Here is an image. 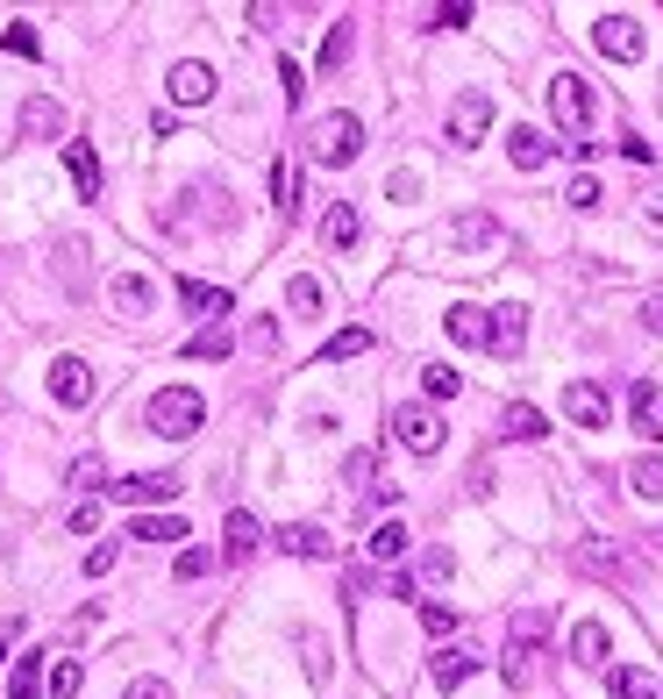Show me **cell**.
I'll return each mask as SVG.
<instances>
[{"instance_id":"1","label":"cell","mask_w":663,"mask_h":699,"mask_svg":"<svg viewBox=\"0 0 663 699\" xmlns=\"http://www.w3.org/2000/svg\"><path fill=\"white\" fill-rule=\"evenodd\" d=\"M550 115H556V129H564L570 136V158H593V86H585L578 79V72H556V79H550Z\"/></svg>"},{"instance_id":"2","label":"cell","mask_w":663,"mask_h":699,"mask_svg":"<svg viewBox=\"0 0 663 699\" xmlns=\"http://www.w3.org/2000/svg\"><path fill=\"white\" fill-rule=\"evenodd\" d=\"M150 435H164V443H186V435H200V421H207V400L193 386H164L157 400H150Z\"/></svg>"},{"instance_id":"3","label":"cell","mask_w":663,"mask_h":699,"mask_svg":"<svg viewBox=\"0 0 663 699\" xmlns=\"http://www.w3.org/2000/svg\"><path fill=\"white\" fill-rule=\"evenodd\" d=\"M307 150H314V164L343 172V164H357V150H365V121H357L350 108H343V115H322V121L307 129Z\"/></svg>"},{"instance_id":"4","label":"cell","mask_w":663,"mask_h":699,"mask_svg":"<svg viewBox=\"0 0 663 699\" xmlns=\"http://www.w3.org/2000/svg\"><path fill=\"white\" fill-rule=\"evenodd\" d=\"M393 435L414 450V458H435V450H443V415L421 407V400H406V407H393Z\"/></svg>"},{"instance_id":"5","label":"cell","mask_w":663,"mask_h":699,"mask_svg":"<svg viewBox=\"0 0 663 699\" xmlns=\"http://www.w3.org/2000/svg\"><path fill=\"white\" fill-rule=\"evenodd\" d=\"M443 243H449L457 257H486V250H500V222H492L486 207H471V215H457V222L443 229Z\"/></svg>"},{"instance_id":"6","label":"cell","mask_w":663,"mask_h":699,"mask_svg":"<svg viewBox=\"0 0 663 699\" xmlns=\"http://www.w3.org/2000/svg\"><path fill=\"white\" fill-rule=\"evenodd\" d=\"M486 350H500V357H521V350H529V308H521V300L486 308Z\"/></svg>"},{"instance_id":"7","label":"cell","mask_w":663,"mask_h":699,"mask_svg":"<svg viewBox=\"0 0 663 699\" xmlns=\"http://www.w3.org/2000/svg\"><path fill=\"white\" fill-rule=\"evenodd\" d=\"M593 43L613 57V65H635V57H642V22H635V14H599Z\"/></svg>"},{"instance_id":"8","label":"cell","mask_w":663,"mask_h":699,"mask_svg":"<svg viewBox=\"0 0 663 699\" xmlns=\"http://www.w3.org/2000/svg\"><path fill=\"white\" fill-rule=\"evenodd\" d=\"M164 94H172L178 108H207V100H215V65H200V57L172 65V72H164Z\"/></svg>"},{"instance_id":"9","label":"cell","mask_w":663,"mask_h":699,"mask_svg":"<svg viewBox=\"0 0 663 699\" xmlns=\"http://www.w3.org/2000/svg\"><path fill=\"white\" fill-rule=\"evenodd\" d=\"M564 415L578 421V429H607V421H613L607 386H593V378H570V386H564Z\"/></svg>"},{"instance_id":"10","label":"cell","mask_w":663,"mask_h":699,"mask_svg":"<svg viewBox=\"0 0 663 699\" xmlns=\"http://www.w3.org/2000/svg\"><path fill=\"white\" fill-rule=\"evenodd\" d=\"M486 129H492V94H478V86H471V94L449 100V143H478Z\"/></svg>"},{"instance_id":"11","label":"cell","mask_w":663,"mask_h":699,"mask_svg":"<svg viewBox=\"0 0 663 699\" xmlns=\"http://www.w3.org/2000/svg\"><path fill=\"white\" fill-rule=\"evenodd\" d=\"M51 400L57 407H86L94 400V364L86 357H57L51 364Z\"/></svg>"},{"instance_id":"12","label":"cell","mask_w":663,"mask_h":699,"mask_svg":"<svg viewBox=\"0 0 663 699\" xmlns=\"http://www.w3.org/2000/svg\"><path fill=\"white\" fill-rule=\"evenodd\" d=\"M628 421H635L642 443H663V392H656V378H635V386H628Z\"/></svg>"},{"instance_id":"13","label":"cell","mask_w":663,"mask_h":699,"mask_svg":"<svg viewBox=\"0 0 663 699\" xmlns=\"http://www.w3.org/2000/svg\"><path fill=\"white\" fill-rule=\"evenodd\" d=\"M258 542H264V521H258L250 507H229V521H221V557H229V564H243Z\"/></svg>"},{"instance_id":"14","label":"cell","mask_w":663,"mask_h":699,"mask_svg":"<svg viewBox=\"0 0 663 699\" xmlns=\"http://www.w3.org/2000/svg\"><path fill=\"white\" fill-rule=\"evenodd\" d=\"M22 136L29 143H57V136H65V108H57L51 94H29L22 100Z\"/></svg>"},{"instance_id":"15","label":"cell","mask_w":663,"mask_h":699,"mask_svg":"<svg viewBox=\"0 0 663 699\" xmlns=\"http://www.w3.org/2000/svg\"><path fill=\"white\" fill-rule=\"evenodd\" d=\"M115 499H129V507H150V499H172L178 493V478L172 471H135V478H122V485H108Z\"/></svg>"},{"instance_id":"16","label":"cell","mask_w":663,"mask_h":699,"mask_svg":"<svg viewBox=\"0 0 663 699\" xmlns=\"http://www.w3.org/2000/svg\"><path fill=\"white\" fill-rule=\"evenodd\" d=\"M507 158L521 164V172H542V164L556 158V143L542 129H529V121H521V129H507Z\"/></svg>"},{"instance_id":"17","label":"cell","mask_w":663,"mask_h":699,"mask_svg":"<svg viewBox=\"0 0 663 699\" xmlns=\"http://www.w3.org/2000/svg\"><path fill=\"white\" fill-rule=\"evenodd\" d=\"M279 550H285V557H307V564H314V557H336V542H328V528H314V521H285V528H279Z\"/></svg>"},{"instance_id":"18","label":"cell","mask_w":663,"mask_h":699,"mask_svg":"<svg viewBox=\"0 0 663 699\" xmlns=\"http://www.w3.org/2000/svg\"><path fill=\"white\" fill-rule=\"evenodd\" d=\"M65 164H72V186H79V201H100V193H108V179H100L94 143H65Z\"/></svg>"},{"instance_id":"19","label":"cell","mask_w":663,"mask_h":699,"mask_svg":"<svg viewBox=\"0 0 663 699\" xmlns=\"http://www.w3.org/2000/svg\"><path fill=\"white\" fill-rule=\"evenodd\" d=\"M178 308H193V314H207V322H221L236 300L221 293V286H207V279H178Z\"/></svg>"},{"instance_id":"20","label":"cell","mask_w":663,"mask_h":699,"mask_svg":"<svg viewBox=\"0 0 663 699\" xmlns=\"http://www.w3.org/2000/svg\"><path fill=\"white\" fill-rule=\"evenodd\" d=\"M607 649H613V635L599 628V621H578V628H570V664L599 671V664H607Z\"/></svg>"},{"instance_id":"21","label":"cell","mask_w":663,"mask_h":699,"mask_svg":"<svg viewBox=\"0 0 663 699\" xmlns=\"http://www.w3.org/2000/svg\"><path fill=\"white\" fill-rule=\"evenodd\" d=\"M478 671V657H471V649H435V664H428V678H435V692H457L464 686V678H471Z\"/></svg>"},{"instance_id":"22","label":"cell","mask_w":663,"mask_h":699,"mask_svg":"<svg viewBox=\"0 0 663 699\" xmlns=\"http://www.w3.org/2000/svg\"><path fill=\"white\" fill-rule=\"evenodd\" d=\"M500 435H507V443H542V435H550V421H542V407L514 400V407L500 415Z\"/></svg>"},{"instance_id":"23","label":"cell","mask_w":663,"mask_h":699,"mask_svg":"<svg viewBox=\"0 0 663 699\" xmlns=\"http://www.w3.org/2000/svg\"><path fill=\"white\" fill-rule=\"evenodd\" d=\"M357 236H365L357 207H350V201H336V207L322 215V243H328V250H357Z\"/></svg>"},{"instance_id":"24","label":"cell","mask_w":663,"mask_h":699,"mask_svg":"<svg viewBox=\"0 0 663 699\" xmlns=\"http://www.w3.org/2000/svg\"><path fill=\"white\" fill-rule=\"evenodd\" d=\"M271 207H279V222L300 215V164H293V158L271 164Z\"/></svg>"},{"instance_id":"25","label":"cell","mask_w":663,"mask_h":699,"mask_svg":"<svg viewBox=\"0 0 663 699\" xmlns=\"http://www.w3.org/2000/svg\"><path fill=\"white\" fill-rule=\"evenodd\" d=\"M443 329H449V343H471V350H486V308H471V300H457V308L443 314Z\"/></svg>"},{"instance_id":"26","label":"cell","mask_w":663,"mask_h":699,"mask_svg":"<svg viewBox=\"0 0 663 699\" xmlns=\"http://www.w3.org/2000/svg\"><path fill=\"white\" fill-rule=\"evenodd\" d=\"M607 692H613V699H663V686L642 671V664H621V671H607Z\"/></svg>"},{"instance_id":"27","label":"cell","mask_w":663,"mask_h":699,"mask_svg":"<svg viewBox=\"0 0 663 699\" xmlns=\"http://www.w3.org/2000/svg\"><path fill=\"white\" fill-rule=\"evenodd\" d=\"M550 635V614L542 606H521L514 614V628H507V649H521V657H535V643Z\"/></svg>"},{"instance_id":"28","label":"cell","mask_w":663,"mask_h":699,"mask_svg":"<svg viewBox=\"0 0 663 699\" xmlns=\"http://www.w3.org/2000/svg\"><path fill=\"white\" fill-rule=\"evenodd\" d=\"M108 293H115V308H122V314H150V308H157V286H150V279H135V271H122V279L108 286Z\"/></svg>"},{"instance_id":"29","label":"cell","mask_w":663,"mask_h":699,"mask_svg":"<svg viewBox=\"0 0 663 699\" xmlns=\"http://www.w3.org/2000/svg\"><path fill=\"white\" fill-rule=\"evenodd\" d=\"M8 699H43V649L14 657V671H8Z\"/></svg>"},{"instance_id":"30","label":"cell","mask_w":663,"mask_h":699,"mask_svg":"<svg viewBox=\"0 0 663 699\" xmlns=\"http://www.w3.org/2000/svg\"><path fill=\"white\" fill-rule=\"evenodd\" d=\"M129 536L135 542H186V521H178V514H135Z\"/></svg>"},{"instance_id":"31","label":"cell","mask_w":663,"mask_h":699,"mask_svg":"<svg viewBox=\"0 0 663 699\" xmlns=\"http://www.w3.org/2000/svg\"><path fill=\"white\" fill-rule=\"evenodd\" d=\"M229 350H236V336H229V322H207L200 336L186 343V357H200V364H221V357H229Z\"/></svg>"},{"instance_id":"32","label":"cell","mask_w":663,"mask_h":699,"mask_svg":"<svg viewBox=\"0 0 663 699\" xmlns=\"http://www.w3.org/2000/svg\"><path fill=\"white\" fill-rule=\"evenodd\" d=\"M421 392H428V400H457L464 372H449V364H421Z\"/></svg>"},{"instance_id":"33","label":"cell","mask_w":663,"mask_h":699,"mask_svg":"<svg viewBox=\"0 0 663 699\" xmlns=\"http://www.w3.org/2000/svg\"><path fill=\"white\" fill-rule=\"evenodd\" d=\"M628 485H635V499H663V458H635L628 464Z\"/></svg>"},{"instance_id":"34","label":"cell","mask_w":663,"mask_h":699,"mask_svg":"<svg viewBox=\"0 0 663 699\" xmlns=\"http://www.w3.org/2000/svg\"><path fill=\"white\" fill-rule=\"evenodd\" d=\"M371 557H379V564H400V557H406V528L379 521V528H371Z\"/></svg>"},{"instance_id":"35","label":"cell","mask_w":663,"mask_h":699,"mask_svg":"<svg viewBox=\"0 0 663 699\" xmlns=\"http://www.w3.org/2000/svg\"><path fill=\"white\" fill-rule=\"evenodd\" d=\"M371 350V329H343V336L322 343V364H343V357H365Z\"/></svg>"},{"instance_id":"36","label":"cell","mask_w":663,"mask_h":699,"mask_svg":"<svg viewBox=\"0 0 663 699\" xmlns=\"http://www.w3.org/2000/svg\"><path fill=\"white\" fill-rule=\"evenodd\" d=\"M350 43H357V29H350V22H336V29H328V36H322V72L350 65Z\"/></svg>"},{"instance_id":"37","label":"cell","mask_w":663,"mask_h":699,"mask_svg":"<svg viewBox=\"0 0 663 699\" xmlns=\"http://www.w3.org/2000/svg\"><path fill=\"white\" fill-rule=\"evenodd\" d=\"M79 686H86V664H79V657H57V664H51V699H72Z\"/></svg>"},{"instance_id":"38","label":"cell","mask_w":663,"mask_h":699,"mask_svg":"<svg viewBox=\"0 0 663 699\" xmlns=\"http://www.w3.org/2000/svg\"><path fill=\"white\" fill-rule=\"evenodd\" d=\"M0 51H14V57H43V36L29 22H8L0 29Z\"/></svg>"},{"instance_id":"39","label":"cell","mask_w":663,"mask_h":699,"mask_svg":"<svg viewBox=\"0 0 663 699\" xmlns=\"http://www.w3.org/2000/svg\"><path fill=\"white\" fill-rule=\"evenodd\" d=\"M65 478L79 485V493H108V458H79V464L65 471Z\"/></svg>"},{"instance_id":"40","label":"cell","mask_w":663,"mask_h":699,"mask_svg":"<svg viewBox=\"0 0 663 699\" xmlns=\"http://www.w3.org/2000/svg\"><path fill=\"white\" fill-rule=\"evenodd\" d=\"M379 478V450H350L343 458V485H371Z\"/></svg>"},{"instance_id":"41","label":"cell","mask_w":663,"mask_h":699,"mask_svg":"<svg viewBox=\"0 0 663 699\" xmlns=\"http://www.w3.org/2000/svg\"><path fill=\"white\" fill-rule=\"evenodd\" d=\"M564 201L578 207V215H593V207L607 201V193H599V179H593V172H578V179H570V193H564Z\"/></svg>"},{"instance_id":"42","label":"cell","mask_w":663,"mask_h":699,"mask_svg":"<svg viewBox=\"0 0 663 699\" xmlns=\"http://www.w3.org/2000/svg\"><path fill=\"white\" fill-rule=\"evenodd\" d=\"M285 308H293V314H322V286H314V279H293V286H285Z\"/></svg>"},{"instance_id":"43","label":"cell","mask_w":663,"mask_h":699,"mask_svg":"<svg viewBox=\"0 0 663 699\" xmlns=\"http://www.w3.org/2000/svg\"><path fill=\"white\" fill-rule=\"evenodd\" d=\"M172 571H178L186 585H193V579H207V571H215V550H200V542H193V550H178V564H172Z\"/></svg>"},{"instance_id":"44","label":"cell","mask_w":663,"mask_h":699,"mask_svg":"<svg viewBox=\"0 0 663 699\" xmlns=\"http://www.w3.org/2000/svg\"><path fill=\"white\" fill-rule=\"evenodd\" d=\"M421 628H428V635H449V628H457V606H443V600H421Z\"/></svg>"},{"instance_id":"45","label":"cell","mask_w":663,"mask_h":699,"mask_svg":"<svg viewBox=\"0 0 663 699\" xmlns=\"http://www.w3.org/2000/svg\"><path fill=\"white\" fill-rule=\"evenodd\" d=\"M449 571H457V557H449V550H428V557H421V579H428V585H443Z\"/></svg>"},{"instance_id":"46","label":"cell","mask_w":663,"mask_h":699,"mask_svg":"<svg viewBox=\"0 0 663 699\" xmlns=\"http://www.w3.org/2000/svg\"><path fill=\"white\" fill-rule=\"evenodd\" d=\"M279 86H285V108H300V94H307V86H300V65H293V57H279Z\"/></svg>"},{"instance_id":"47","label":"cell","mask_w":663,"mask_h":699,"mask_svg":"<svg viewBox=\"0 0 663 699\" xmlns=\"http://www.w3.org/2000/svg\"><path fill=\"white\" fill-rule=\"evenodd\" d=\"M642 229H656V236H663V186L642 193Z\"/></svg>"},{"instance_id":"48","label":"cell","mask_w":663,"mask_h":699,"mask_svg":"<svg viewBox=\"0 0 663 699\" xmlns=\"http://www.w3.org/2000/svg\"><path fill=\"white\" fill-rule=\"evenodd\" d=\"M72 528H79V536H94V528H100V507H94V499H79V507H72Z\"/></svg>"},{"instance_id":"49","label":"cell","mask_w":663,"mask_h":699,"mask_svg":"<svg viewBox=\"0 0 663 699\" xmlns=\"http://www.w3.org/2000/svg\"><path fill=\"white\" fill-rule=\"evenodd\" d=\"M86 571H94V579H108V571H115V542H100V550H86Z\"/></svg>"},{"instance_id":"50","label":"cell","mask_w":663,"mask_h":699,"mask_svg":"<svg viewBox=\"0 0 663 699\" xmlns=\"http://www.w3.org/2000/svg\"><path fill=\"white\" fill-rule=\"evenodd\" d=\"M385 193H393V201H414L421 179H414V172H393V179H385Z\"/></svg>"},{"instance_id":"51","label":"cell","mask_w":663,"mask_h":699,"mask_svg":"<svg viewBox=\"0 0 663 699\" xmlns=\"http://www.w3.org/2000/svg\"><path fill=\"white\" fill-rule=\"evenodd\" d=\"M129 699H172V686H164V678H135Z\"/></svg>"},{"instance_id":"52","label":"cell","mask_w":663,"mask_h":699,"mask_svg":"<svg viewBox=\"0 0 663 699\" xmlns=\"http://www.w3.org/2000/svg\"><path fill=\"white\" fill-rule=\"evenodd\" d=\"M621 158H635V164H650V158H656V150H650V143H642V136H635V129H628V136H621Z\"/></svg>"},{"instance_id":"53","label":"cell","mask_w":663,"mask_h":699,"mask_svg":"<svg viewBox=\"0 0 663 699\" xmlns=\"http://www.w3.org/2000/svg\"><path fill=\"white\" fill-rule=\"evenodd\" d=\"M642 329H650V336H663V293L642 300Z\"/></svg>"},{"instance_id":"54","label":"cell","mask_w":663,"mask_h":699,"mask_svg":"<svg viewBox=\"0 0 663 699\" xmlns=\"http://www.w3.org/2000/svg\"><path fill=\"white\" fill-rule=\"evenodd\" d=\"M8 635H14V621H0V657H8Z\"/></svg>"}]
</instances>
